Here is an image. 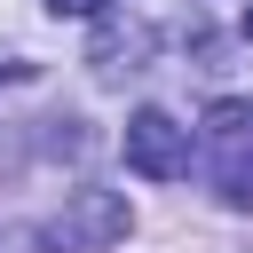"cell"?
Segmentation results:
<instances>
[{
  "label": "cell",
  "instance_id": "cell-1",
  "mask_svg": "<svg viewBox=\"0 0 253 253\" xmlns=\"http://www.w3.org/2000/svg\"><path fill=\"white\" fill-rule=\"evenodd\" d=\"M206 158H213V190L253 213V103H213L206 111Z\"/></svg>",
  "mask_w": 253,
  "mask_h": 253
},
{
  "label": "cell",
  "instance_id": "cell-2",
  "mask_svg": "<svg viewBox=\"0 0 253 253\" xmlns=\"http://www.w3.org/2000/svg\"><path fill=\"white\" fill-rule=\"evenodd\" d=\"M126 166L142 174V182H174V174H190V126L174 119V111H134L126 119Z\"/></svg>",
  "mask_w": 253,
  "mask_h": 253
},
{
  "label": "cell",
  "instance_id": "cell-3",
  "mask_svg": "<svg viewBox=\"0 0 253 253\" xmlns=\"http://www.w3.org/2000/svg\"><path fill=\"white\" fill-rule=\"evenodd\" d=\"M47 237H55L63 253H103V245L126 237V198H111V190H79L71 213H55Z\"/></svg>",
  "mask_w": 253,
  "mask_h": 253
},
{
  "label": "cell",
  "instance_id": "cell-4",
  "mask_svg": "<svg viewBox=\"0 0 253 253\" xmlns=\"http://www.w3.org/2000/svg\"><path fill=\"white\" fill-rule=\"evenodd\" d=\"M47 8H55V16H103L111 0H47Z\"/></svg>",
  "mask_w": 253,
  "mask_h": 253
},
{
  "label": "cell",
  "instance_id": "cell-5",
  "mask_svg": "<svg viewBox=\"0 0 253 253\" xmlns=\"http://www.w3.org/2000/svg\"><path fill=\"white\" fill-rule=\"evenodd\" d=\"M245 40H253V8H245Z\"/></svg>",
  "mask_w": 253,
  "mask_h": 253
}]
</instances>
